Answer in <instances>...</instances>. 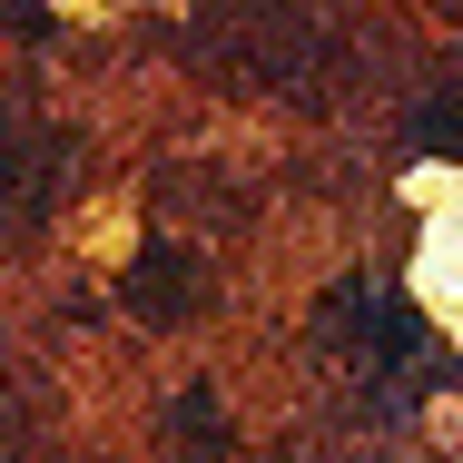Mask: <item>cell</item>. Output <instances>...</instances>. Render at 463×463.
Wrapping results in <instances>:
<instances>
[{"mask_svg": "<svg viewBox=\"0 0 463 463\" xmlns=\"http://www.w3.org/2000/svg\"><path fill=\"white\" fill-rule=\"evenodd\" d=\"M414 138H424L434 158H463V118H454V109H424V128H414Z\"/></svg>", "mask_w": 463, "mask_h": 463, "instance_id": "2", "label": "cell"}, {"mask_svg": "<svg viewBox=\"0 0 463 463\" xmlns=\"http://www.w3.org/2000/svg\"><path fill=\"white\" fill-rule=\"evenodd\" d=\"M128 306H138L148 326H168V316H187V306H197V267H187L178 247H148V257L128 267Z\"/></svg>", "mask_w": 463, "mask_h": 463, "instance_id": "1", "label": "cell"}]
</instances>
